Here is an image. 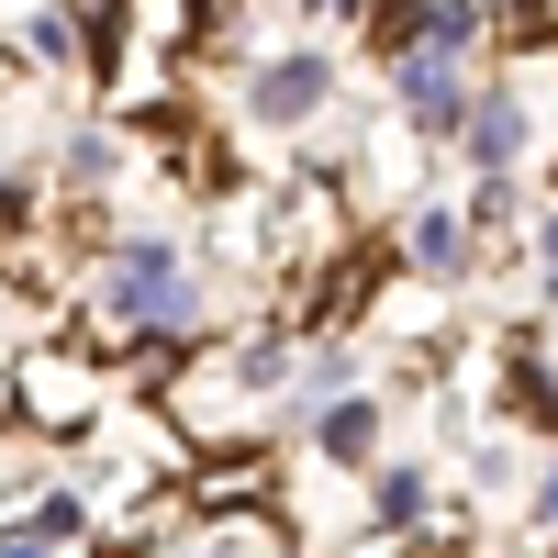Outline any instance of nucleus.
<instances>
[{
  "mask_svg": "<svg viewBox=\"0 0 558 558\" xmlns=\"http://www.w3.org/2000/svg\"><path fill=\"white\" fill-rule=\"evenodd\" d=\"M536 514H547V525H558V470H547V492H536Z\"/></svg>",
  "mask_w": 558,
  "mask_h": 558,
  "instance_id": "7",
  "label": "nucleus"
},
{
  "mask_svg": "<svg viewBox=\"0 0 558 558\" xmlns=\"http://www.w3.org/2000/svg\"><path fill=\"white\" fill-rule=\"evenodd\" d=\"M536 246H547V268H558V213H547V235H536Z\"/></svg>",
  "mask_w": 558,
  "mask_h": 558,
  "instance_id": "8",
  "label": "nucleus"
},
{
  "mask_svg": "<svg viewBox=\"0 0 558 558\" xmlns=\"http://www.w3.org/2000/svg\"><path fill=\"white\" fill-rule=\"evenodd\" d=\"M101 313L112 324H191V268H179V246H123L101 268Z\"/></svg>",
  "mask_w": 558,
  "mask_h": 558,
  "instance_id": "1",
  "label": "nucleus"
},
{
  "mask_svg": "<svg viewBox=\"0 0 558 558\" xmlns=\"http://www.w3.org/2000/svg\"><path fill=\"white\" fill-rule=\"evenodd\" d=\"M78 525H89L78 502H45V514H34L23 536H0V558H68V547H78Z\"/></svg>",
  "mask_w": 558,
  "mask_h": 558,
  "instance_id": "5",
  "label": "nucleus"
},
{
  "mask_svg": "<svg viewBox=\"0 0 558 558\" xmlns=\"http://www.w3.org/2000/svg\"><path fill=\"white\" fill-rule=\"evenodd\" d=\"M458 134H470V157L502 179V168L525 157V89H492V101H470V123H458Z\"/></svg>",
  "mask_w": 558,
  "mask_h": 558,
  "instance_id": "2",
  "label": "nucleus"
},
{
  "mask_svg": "<svg viewBox=\"0 0 558 558\" xmlns=\"http://www.w3.org/2000/svg\"><path fill=\"white\" fill-rule=\"evenodd\" d=\"M368 447H380V413H368V402H336V413H324V458H368Z\"/></svg>",
  "mask_w": 558,
  "mask_h": 558,
  "instance_id": "6",
  "label": "nucleus"
},
{
  "mask_svg": "<svg viewBox=\"0 0 558 558\" xmlns=\"http://www.w3.org/2000/svg\"><path fill=\"white\" fill-rule=\"evenodd\" d=\"M324 101H336V78H324L313 57H291V68H268V78H257V112H268V123H313Z\"/></svg>",
  "mask_w": 558,
  "mask_h": 558,
  "instance_id": "3",
  "label": "nucleus"
},
{
  "mask_svg": "<svg viewBox=\"0 0 558 558\" xmlns=\"http://www.w3.org/2000/svg\"><path fill=\"white\" fill-rule=\"evenodd\" d=\"M402 246H413V268H447L458 279V268H470V213H413Z\"/></svg>",
  "mask_w": 558,
  "mask_h": 558,
  "instance_id": "4",
  "label": "nucleus"
}]
</instances>
